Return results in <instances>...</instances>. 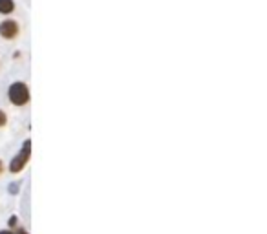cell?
<instances>
[{
    "label": "cell",
    "mask_w": 267,
    "mask_h": 234,
    "mask_svg": "<svg viewBox=\"0 0 267 234\" xmlns=\"http://www.w3.org/2000/svg\"><path fill=\"white\" fill-rule=\"evenodd\" d=\"M21 35V24L15 19H4L0 21V37L4 41H15Z\"/></svg>",
    "instance_id": "3957f363"
},
{
    "label": "cell",
    "mask_w": 267,
    "mask_h": 234,
    "mask_svg": "<svg viewBox=\"0 0 267 234\" xmlns=\"http://www.w3.org/2000/svg\"><path fill=\"white\" fill-rule=\"evenodd\" d=\"M6 125H8V113H6L4 110L0 108V128H4Z\"/></svg>",
    "instance_id": "5b68a950"
},
{
    "label": "cell",
    "mask_w": 267,
    "mask_h": 234,
    "mask_svg": "<svg viewBox=\"0 0 267 234\" xmlns=\"http://www.w3.org/2000/svg\"><path fill=\"white\" fill-rule=\"evenodd\" d=\"M4 172V163H2V161H0V174Z\"/></svg>",
    "instance_id": "30bf717a"
},
{
    "label": "cell",
    "mask_w": 267,
    "mask_h": 234,
    "mask_svg": "<svg viewBox=\"0 0 267 234\" xmlns=\"http://www.w3.org/2000/svg\"><path fill=\"white\" fill-rule=\"evenodd\" d=\"M31 99L30 93V86L26 84L24 81H15L11 82L10 88H8V101L13 104V106H26Z\"/></svg>",
    "instance_id": "6da1fadb"
},
{
    "label": "cell",
    "mask_w": 267,
    "mask_h": 234,
    "mask_svg": "<svg viewBox=\"0 0 267 234\" xmlns=\"http://www.w3.org/2000/svg\"><path fill=\"white\" fill-rule=\"evenodd\" d=\"M17 219H19L17 216H11V218H10V225H11V227H15V225H17Z\"/></svg>",
    "instance_id": "52a82bcc"
},
{
    "label": "cell",
    "mask_w": 267,
    "mask_h": 234,
    "mask_svg": "<svg viewBox=\"0 0 267 234\" xmlns=\"http://www.w3.org/2000/svg\"><path fill=\"white\" fill-rule=\"evenodd\" d=\"M19 188H21V183H11L10 185V192L11 194H17V192H19Z\"/></svg>",
    "instance_id": "8992f818"
},
{
    "label": "cell",
    "mask_w": 267,
    "mask_h": 234,
    "mask_svg": "<svg viewBox=\"0 0 267 234\" xmlns=\"http://www.w3.org/2000/svg\"><path fill=\"white\" fill-rule=\"evenodd\" d=\"M15 234H28V230H24V229H17V232Z\"/></svg>",
    "instance_id": "9c48e42d"
},
{
    "label": "cell",
    "mask_w": 267,
    "mask_h": 234,
    "mask_svg": "<svg viewBox=\"0 0 267 234\" xmlns=\"http://www.w3.org/2000/svg\"><path fill=\"white\" fill-rule=\"evenodd\" d=\"M15 8V0H0V15H11Z\"/></svg>",
    "instance_id": "277c9868"
},
{
    "label": "cell",
    "mask_w": 267,
    "mask_h": 234,
    "mask_svg": "<svg viewBox=\"0 0 267 234\" xmlns=\"http://www.w3.org/2000/svg\"><path fill=\"white\" fill-rule=\"evenodd\" d=\"M0 234H15L13 230H10V229H6V230H0Z\"/></svg>",
    "instance_id": "ba28073f"
},
{
    "label": "cell",
    "mask_w": 267,
    "mask_h": 234,
    "mask_svg": "<svg viewBox=\"0 0 267 234\" xmlns=\"http://www.w3.org/2000/svg\"><path fill=\"white\" fill-rule=\"evenodd\" d=\"M31 158V141L30 139H26L22 143V148L19 150V154L13 156V159L10 161V172L11 174H21L24 170V167L28 165Z\"/></svg>",
    "instance_id": "7a4b0ae2"
}]
</instances>
